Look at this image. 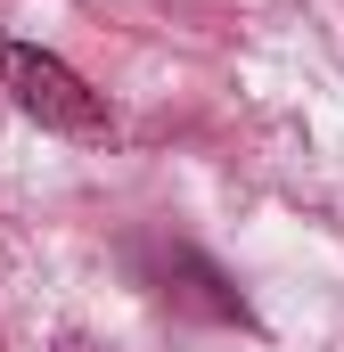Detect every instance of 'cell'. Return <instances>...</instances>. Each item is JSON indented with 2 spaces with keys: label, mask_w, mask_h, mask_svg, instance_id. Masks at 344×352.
<instances>
[{
  "label": "cell",
  "mask_w": 344,
  "mask_h": 352,
  "mask_svg": "<svg viewBox=\"0 0 344 352\" xmlns=\"http://www.w3.org/2000/svg\"><path fill=\"white\" fill-rule=\"evenodd\" d=\"M0 82L17 90V107H25L33 123H50V131H66V140H107V131H115L107 98H98L66 58H50V50L8 41V50H0Z\"/></svg>",
  "instance_id": "obj_1"
}]
</instances>
